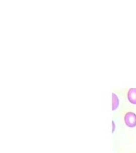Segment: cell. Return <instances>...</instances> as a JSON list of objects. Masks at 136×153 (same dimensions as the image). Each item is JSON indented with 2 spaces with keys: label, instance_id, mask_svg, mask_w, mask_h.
<instances>
[{
  "label": "cell",
  "instance_id": "obj_2",
  "mask_svg": "<svg viewBox=\"0 0 136 153\" xmlns=\"http://www.w3.org/2000/svg\"><path fill=\"white\" fill-rule=\"evenodd\" d=\"M128 99L132 104H136V88H130L128 91Z\"/></svg>",
  "mask_w": 136,
  "mask_h": 153
},
{
  "label": "cell",
  "instance_id": "obj_1",
  "mask_svg": "<svg viewBox=\"0 0 136 153\" xmlns=\"http://www.w3.org/2000/svg\"><path fill=\"white\" fill-rule=\"evenodd\" d=\"M124 120L127 126L134 128L136 126V114L132 112H129L125 114Z\"/></svg>",
  "mask_w": 136,
  "mask_h": 153
},
{
  "label": "cell",
  "instance_id": "obj_3",
  "mask_svg": "<svg viewBox=\"0 0 136 153\" xmlns=\"http://www.w3.org/2000/svg\"><path fill=\"white\" fill-rule=\"evenodd\" d=\"M112 97H113V110L114 111L116 108L118 107L119 105V99L115 93L112 94Z\"/></svg>",
  "mask_w": 136,
  "mask_h": 153
},
{
  "label": "cell",
  "instance_id": "obj_4",
  "mask_svg": "<svg viewBox=\"0 0 136 153\" xmlns=\"http://www.w3.org/2000/svg\"><path fill=\"white\" fill-rule=\"evenodd\" d=\"M113 131H114V122L113 121Z\"/></svg>",
  "mask_w": 136,
  "mask_h": 153
}]
</instances>
